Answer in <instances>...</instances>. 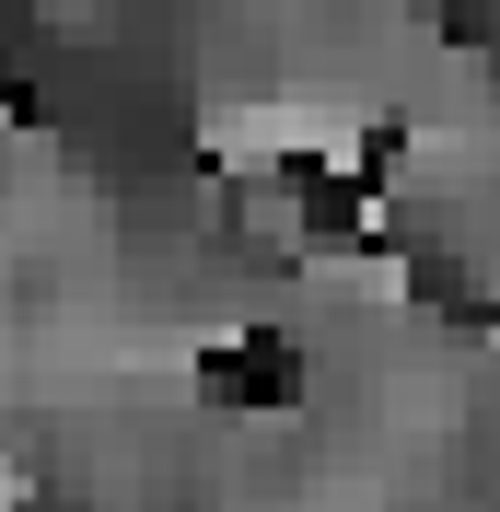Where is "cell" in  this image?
I'll return each mask as SVG.
<instances>
[{"mask_svg":"<svg viewBox=\"0 0 500 512\" xmlns=\"http://www.w3.org/2000/svg\"><path fill=\"white\" fill-rule=\"evenodd\" d=\"M210 396H221V408H291V396H303L291 338H233V350L210 361Z\"/></svg>","mask_w":500,"mask_h":512,"instance_id":"6da1fadb","label":"cell"}]
</instances>
